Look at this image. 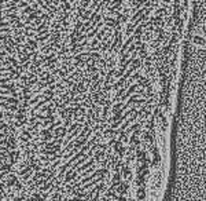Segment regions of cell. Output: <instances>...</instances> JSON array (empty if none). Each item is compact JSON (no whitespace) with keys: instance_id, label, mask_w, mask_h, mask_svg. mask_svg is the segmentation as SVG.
Returning <instances> with one entry per match:
<instances>
[{"instance_id":"cell-1","label":"cell","mask_w":206,"mask_h":201,"mask_svg":"<svg viewBox=\"0 0 206 201\" xmlns=\"http://www.w3.org/2000/svg\"><path fill=\"white\" fill-rule=\"evenodd\" d=\"M33 11V7L32 6H28V7H25L24 10H22V15H26V14H30V12Z\"/></svg>"}]
</instances>
